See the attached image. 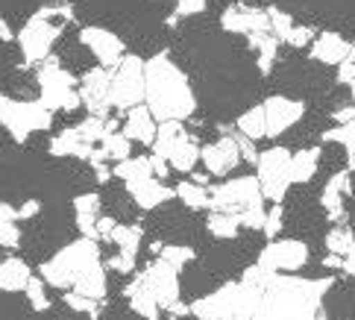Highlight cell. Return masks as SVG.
I'll list each match as a JSON object with an SVG mask.
<instances>
[{
  "label": "cell",
  "instance_id": "6da1fadb",
  "mask_svg": "<svg viewBox=\"0 0 355 320\" xmlns=\"http://www.w3.org/2000/svg\"><path fill=\"white\" fill-rule=\"evenodd\" d=\"M42 279L47 285L62 288V291H77L83 297L92 300H106L109 291V276H106V262L100 253V241L92 238H77L56 250L53 259L42 264Z\"/></svg>",
  "mask_w": 355,
  "mask_h": 320
},
{
  "label": "cell",
  "instance_id": "5b68a950",
  "mask_svg": "<svg viewBox=\"0 0 355 320\" xmlns=\"http://www.w3.org/2000/svg\"><path fill=\"white\" fill-rule=\"evenodd\" d=\"M39 103L47 112H73L83 106L80 100V83L71 71L59 65L56 56L39 65Z\"/></svg>",
  "mask_w": 355,
  "mask_h": 320
},
{
  "label": "cell",
  "instance_id": "52a82bcc",
  "mask_svg": "<svg viewBox=\"0 0 355 320\" xmlns=\"http://www.w3.org/2000/svg\"><path fill=\"white\" fill-rule=\"evenodd\" d=\"M147 94V80H144V59L126 53L121 65L112 71V92H109V103L118 112H130L135 106L144 103Z\"/></svg>",
  "mask_w": 355,
  "mask_h": 320
},
{
  "label": "cell",
  "instance_id": "db71d44e",
  "mask_svg": "<svg viewBox=\"0 0 355 320\" xmlns=\"http://www.w3.org/2000/svg\"><path fill=\"white\" fill-rule=\"evenodd\" d=\"M344 320H352V317H344Z\"/></svg>",
  "mask_w": 355,
  "mask_h": 320
},
{
  "label": "cell",
  "instance_id": "d4e9b609",
  "mask_svg": "<svg viewBox=\"0 0 355 320\" xmlns=\"http://www.w3.org/2000/svg\"><path fill=\"white\" fill-rule=\"evenodd\" d=\"M33 276L35 273L30 271V264L24 259H18V255H6V259L0 262V291H3V294L27 291Z\"/></svg>",
  "mask_w": 355,
  "mask_h": 320
},
{
  "label": "cell",
  "instance_id": "d6a6232c",
  "mask_svg": "<svg viewBox=\"0 0 355 320\" xmlns=\"http://www.w3.org/2000/svg\"><path fill=\"white\" fill-rule=\"evenodd\" d=\"M103 150H106V156H109V162H123V159H130L132 156V142L126 138L121 130H115V133H109L106 135V142H103Z\"/></svg>",
  "mask_w": 355,
  "mask_h": 320
},
{
  "label": "cell",
  "instance_id": "816d5d0a",
  "mask_svg": "<svg viewBox=\"0 0 355 320\" xmlns=\"http://www.w3.org/2000/svg\"><path fill=\"white\" fill-rule=\"evenodd\" d=\"M344 273L355 276V247L349 250V255H347V259H344Z\"/></svg>",
  "mask_w": 355,
  "mask_h": 320
},
{
  "label": "cell",
  "instance_id": "f546056e",
  "mask_svg": "<svg viewBox=\"0 0 355 320\" xmlns=\"http://www.w3.org/2000/svg\"><path fill=\"white\" fill-rule=\"evenodd\" d=\"M176 197L182 200V206L188 209H211V194L206 185H197L194 179H185V183L176 185Z\"/></svg>",
  "mask_w": 355,
  "mask_h": 320
},
{
  "label": "cell",
  "instance_id": "cb8c5ba5",
  "mask_svg": "<svg viewBox=\"0 0 355 320\" xmlns=\"http://www.w3.org/2000/svg\"><path fill=\"white\" fill-rule=\"evenodd\" d=\"M123 297H126V303H130V309H132L138 317H144V320H159L162 305L156 303L153 291H150V288L144 285V279L138 276V273H135V279H132V283L126 285Z\"/></svg>",
  "mask_w": 355,
  "mask_h": 320
},
{
  "label": "cell",
  "instance_id": "7a4b0ae2",
  "mask_svg": "<svg viewBox=\"0 0 355 320\" xmlns=\"http://www.w3.org/2000/svg\"><path fill=\"white\" fill-rule=\"evenodd\" d=\"M332 285H335L332 276L309 279V276L273 273L252 320H329L323 309V297Z\"/></svg>",
  "mask_w": 355,
  "mask_h": 320
},
{
  "label": "cell",
  "instance_id": "d590c367",
  "mask_svg": "<svg viewBox=\"0 0 355 320\" xmlns=\"http://www.w3.org/2000/svg\"><path fill=\"white\" fill-rule=\"evenodd\" d=\"M44 285H47V283H44L42 276H33L30 285H27V291H24L35 312H47V309H50V297H47V288H44Z\"/></svg>",
  "mask_w": 355,
  "mask_h": 320
},
{
  "label": "cell",
  "instance_id": "f5cc1de1",
  "mask_svg": "<svg viewBox=\"0 0 355 320\" xmlns=\"http://www.w3.org/2000/svg\"><path fill=\"white\" fill-rule=\"evenodd\" d=\"M352 103H355V83H352Z\"/></svg>",
  "mask_w": 355,
  "mask_h": 320
},
{
  "label": "cell",
  "instance_id": "681fc988",
  "mask_svg": "<svg viewBox=\"0 0 355 320\" xmlns=\"http://www.w3.org/2000/svg\"><path fill=\"white\" fill-rule=\"evenodd\" d=\"M332 118H335V124H349V121H355V103L338 106V109L332 112Z\"/></svg>",
  "mask_w": 355,
  "mask_h": 320
},
{
  "label": "cell",
  "instance_id": "8fae6325",
  "mask_svg": "<svg viewBox=\"0 0 355 320\" xmlns=\"http://www.w3.org/2000/svg\"><path fill=\"white\" fill-rule=\"evenodd\" d=\"M311 259V250L306 241L297 238H282V241H270L268 247L259 253V267H264L268 273H294L302 271Z\"/></svg>",
  "mask_w": 355,
  "mask_h": 320
},
{
  "label": "cell",
  "instance_id": "f35d334b",
  "mask_svg": "<svg viewBox=\"0 0 355 320\" xmlns=\"http://www.w3.org/2000/svg\"><path fill=\"white\" fill-rule=\"evenodd\" d=\"M282 224H285V206H282V203H273V206L268 209V221H264L261 233L268 235L270 241H276V235L282 233Z\"/></svg>",
  "mask_w": 355,
  "mask_h": 320
},
{
  "label": "cell",
  "instance_id": "e575fe53",
  "mask_svg": "<svg viewBox=\"0 0 355 320\" xmlns=\"http://www.w3.org/2000/svg\"><path fill=\"white\" fill-rule=\"evenodd\" d=\"M323 142H335V144H340L352 156V153H355V121L332 126L329 133H323Z\"/></svg>",
  "mask_w": 355,
  "mask_h": 320
},
{
  "label": "cell",
  "instance_id": "d6986e66",
  "mask_svg": "<svg viewBox=\"0 0 355 320\" xmlns=\"http://www.w3.org/2000/svg\"><path fill=\"white\" fill-rule=\"evenodd\" d=\"M349 53H352V44L338 33H317V38L311 42V59L320 62V65L338 68Z\"/></svg>",
  "mask_w": 355,
  "mask_h": 320
},
{
  "label": "cell",
  "instance_id": "f1b7e54d",
  "mask_svg": "<svg viewBox=\"0 0 355 320\" xmlns=\"http://www.w3.org/2000/svg\"><path fill=\"white\" fill-rule=\"evenodd\" d=\"M235 126H238V133H244L247 138H252V142H259V138H268V118H264V103L247 109L238 118Z\"/></svg>",
  "mask_w": 355,
  "mask_h": 320
},
{
  "label": "cell",
  "instance_id": "603a6c76",
  "mask_svg": "<svg viewBox=\"0 0 355 320\" xmlns=\"http://www.w3.org/2000/svg\"><path fill=\"white\" fill-rule=\"evenodd\" d=\"M349 188H352L349 171H340V174H335L332 179H329L326 188H323V194H320L323 209H326V214L332 217L335 224L344 221V200H347V194H349Z\"/></svg>",
  "mask_w": 355,
  "mask_h": 320
},
{
  "label": "cell",
  "instance_id": "836d02e7",
  "mask_svg": "<svg viewBox=\"0 0 355 320\" xmlns=\"http://www.w3.org/2000/svg\"><path fill=\"white\" fill-rule=\"evenodd\" d=\"M159 259H164L168 264H173L176 271H182L185 264H191V262L197 259V250L188 247V244H164L162 253H159Z\"/></svg>",
  "mask_w": 355,
  "mask_h": 320
},
{
  "label": "cell",
  "instance_id": "484cf974",
  "mask_svg": "<svg viewBox=\"0 0 355 320\" xmlns=\"http://www.w3.org/2000/svg\"><path fill=\"white\" fill-rule=\"evenodd\" d=\"M109 241L118 247V253L130 255V259H135L138 250H141V241H144V229L138 224H118L115 229H112Z\"/></svg>",
  "mask_w": 355,
  "mask_h": 320
},
{
  "label": "cell",
  "instance_id": "7bdbcfd3",
  "mask_svg": "<svg viewBox=\"0 0 355 320\" xmlns=\"http://www.w3.org/2000/svg\"><path fill=\"white\" fill-rule=\"evenodd\" d=\"M232 135H235V142H238L241 159H244V162H252V165H259V156H261V153L256 150V142H252V138H247L244 133H232Z\"/></svg>",
  "mask_w": 355,
  "mask_h": 320
},
{
  "label": "cell",
  "instance_id": "8992f818",
  "mask_svg": "<svg viewBox=\"0 0 355 320\" xmlns=\"http://www.w3.org/2000/svg\"><path fill=\"white\" fill-rule=\"evenodd\" d=\"M0 126L18 142H27L33 133H47L53 126V112H47L39 100H15L0 94Z\"/></svg>",
  "mask_w": 355,
  "mask_h": 320
},
{
  "label": "cell",
  "instance_id": "8d00e7d4",
  "mask_svg": "<svg viewBox=\"0 0 355 320\" xmlns=\"http://www.w3.org/2000/svg\"><path fill=\"white\" fill-rule=\"evenodd\" d=\"M65 303L71 305L73 312H83V314H88V317H97L100 314V300H92V297H83V294H77V291H65Z\"/></svg>",
  "mask_w": 355,
  "mask_h": 320
},
{
  "label": "cell",
  "instance_id": "ba28073f",
  "mask_svg": "<svg viewBox=\"0 0 355 320\" xmlns=\"http://www.w3.org/2000/svg\"><path fill=\"white\" fill-rule=\"evenodd\" d=\"M211 194V212H226V214H244L252 206H264V194L259 185V176H235L218 183L209 188Z\"/></svg>",
  "mask_w": 355,
  "mask_h": 320
},
{
  "label": "cell",
  "instance_id": "4fadbf2b",
  "mask_svg": "<svg viewBox=\"0 0 355 320\" xmlns=\"http://www.w3.org/2000/svg\"><path fill=\"white\" fill-rule=\"evenodd\" d=\"M80 42L92 50V56L97 59V65L100 68H109V71H115L123 56H126V44H123V38L118 33H112L106 27H97V24H92V27H83L80 30Z\"/></svg>",
  "mask_w": 355,
  "mask_h": 320
},
{
  "label": "cell",
  "instance_id": "4dcf8cb0",
  "mask_svg": "<svg viewBox=\"0 0 355 320\" xmlns=\"http://www.w3.org/2000/svg\"><path fill=\"white\" fill-rule=\"evenodd\" d=\"M206 229L214 235V238H220V241H230V238H235L241 229V217L238 214H226V212H211L209 214V224H206Z\"/></svg>",
  "mask_w": 355,
  "mask_h": 320
},
{
  "label": "cell",
  "instance_id": "277c9868",
  "mask_svg": "<svg viewBox=\"0 0 355 320\" xmlns=\"http://www.w3.org/2000/svg\"><path fill=\"white\" fill-rule=\"evenodd\" d=\"M270 279L273 273L252 264L238 283H226L218 291L197 297L191 303V314L197 320H252Z\"/></svg>",
  "mask_w": 355,
  "mask_h": 320
},
{
  "label": "cell",
  "instance_id": "4316f807",
  "mask_svg": "<svg viewBox=\"0 0 355 320\" xmlns=\"http://www.w3.org/2000/svg\"><path fill=\"white\" fill-rule=\"evenodd\" d=\"M247 42L259 53V71L268 76L273 71V62L279 53V38L273 33H252V35H247Z\"/></svg>",
  "mask_w": 355,
  "mask_h": 320
},
{
  "label": "cell",
  "instance_id": "9a60e30c",
  "mask_svg": "<svg viewBox=\"0 0 355 320\" xmlns=\"http://www.w3.org/2000/svg\"><path fill=\"white\" fill-rule=\"evenodd\" d=\"M220 27L235 35H252V33H270V12L247 3H232L223 9Z\"/></svg>",
  "mask_w": 355,
  "mask_h": 320
},
{
  "label": "cell",
  "instance_id": "ffe728a7",
  "mask_svg": "<svg viewBox=\"0 0 355 320\" xmlns=\"http://www.w3.org/2000/svg\"><path fill=\"white\" fill-rule=\"evenodd\" d=\"M100 194L97 191H88V194H80L73 200V221H77V229L83 233V238L100 241L97 235V221H100Z\"/></svg>",
  "mask_w": 355,
  "mask_h": 320
},
{
  "label": "cell",
  "instance_id": "f907efd6",
  "mask_svg": "<svg viewBox=\"0 0 355 320\" xmlns=\"http://www.w3.org/2000/svg\"><path fill=\"white\" fill-rule=\"evenodd\" d=\"M15 33H12V27L6 24V18H0V42H15Z\"/></svg>",
  "mask_w": 355,
  "mask_h": 320
},
{
  "label": "cell",
  "instance_id": "2e32d148",
  "mask_svg": "<svg viewBox=\"0 0 355 320\" xmlns=\"http://www.w3.org/2000/svg\"><path fill=\"white\" fill-rule=\"evenodd\" d=\"M306 115V103L302 100H291L285 94H276L264 100V118H268V138L285 135L291 126L302 121Z\"/></svg>",
  "mask_w": 355,
  "mask_h": 320
},
{
  "label": "cell",
  "instance_id": "83f0119b",
  "mask_svg": "<svg viewBox=\"0 0 355 320\" xmlns=\"http://www.w3.org/2000/svg\"><path fill=\"white\" fill-rule=\"evenodd\" d=\"M317 165H320V150L317 147H306L294 153V159H291V176H294V183H309L317 174Z\"/></svg>",
  "mask_w": 355,
  "mask_h": 320
},
{
  "label": "cell",
  "instance_id": "bcb514c9",
  "mask_svg": "<svg viewBox=\"0 0 355 320\" xmlns=\"http://www.w3.org/2000/svg\"><path fill=\"white\" fill-rule=\"evenodd\" d=\"M338 83H347V85L355 83V47H352V53L338 65Z\"/></svg>",
  "mask_w": 355,
  "mask_h": 320
},
{
  "label": "cell",
  "instance_id": "9c48e42d",
  "mask_svg": "<svg viewBox=\"0 0 355 320\" xmlns=\"http://www.w3.org/2000/svg\"><path fill=\"white\" fill-rule=\"evenodd\" d=\"M291 159L294 153L288 147H270L259 156L256 165V176H259V185H261V194L268 203H282L285 194L294 185V176H291Z\"/></svg>",
  "mask_w": 355,
  "mask_h": 320
},
{
  "label": "cell",
  "instance_id": "74e56055",
  "mask_svg": "<svg viewBox=\"0 0 355 320\" xmlns=\"http://www.w3.org/2000/svg\"><path fill=\"white\" fill-rule=\"evenodd\" d=\"M270 12V33L279 38V42H288V35L291 30H294V21H291L288 12L282 9H268Z\"/></svg>",
  "mask_w": 355,
  "mask_h": 320
},
{
  "label": "cell",
  "instance_id": "1f68e13d",
  "mask_svg": "<svg viewBox=\"0 0 355 320\" xmlns=\"http://www.w3.org/2000/svg\"><path fill=\"white\" fill-rule=\"evenodd\" d=\"M355 247V235H352V229L347 224H338L332 226L326 233V250L332 253V255H340V259H347L349 250Z\"/></svg>",
  "mask_w": 355,
  "mask_h": 320
},
{
  "label": "cell",
  "instance_id": "7c38bea8",
  "mask_svg": "<svg viewBox=\"0 0 355 320\" xmlns=\"http://www.w3.org/2000/svg\"><path fill=\"white\" fill-rule=\"evenodd\" d=\"M144 279V285L153 291L156 303L162 305V312H171L176 303H182V285H180V271H176L173 264H168L164 259H156L150 262L141 273H138Z\"/></svg>",
  "mask_w": 355,
  "mask_h": 320
},
{
  "label": "cell",
  "instance_id": "b9f144b4",
  "mask_svg": "<svg viewBox=\"0 0 355 320\" xmlns=\"http://www.w3.org/2000/svg\"><path fill=\"white\" fill-rule=\"evenodd\" d=\"M264 221H268V209L264 206H252L241 214V226L244 229H264Z\"/></svg>",
  "mask_w": 355,
  "mask_h": 320
},
{
  "label": "cell",
  "instance_id": "ee69618b",
  "mask_svg": "<svg viewBox=\"0 0 355 320\" xmlns=\"http://www.w3.org/2000/svg\"><path fill=\"white\" fill-rule=\"evenodd\" d=\"M173 6H176V15H200V12H206L209 6V0H173Z\"/></svg>",
  "mask_w": 355,
  "mask_h": 320
},
{
  "label": "cell",
  "instance_id": "c3c4849f",
  "mask_svg": "<svg viewBox=\"0 0 355 320\" xmlns=\"http://www.w3.org/2000/svg\"><path fill=\"white\" fill-rule=\"evenodd\" d=\"M118 226V221L115 217H100L97 221V235H100V241H109V235H112V229Z\"/></svg>",
  "mask_w": 355,
  "mask_h": 320
},
{
  "label": "cell",
  "instance_id": "44dd1931",
  "mask_svg": "<svg viewBox=\"0 0 355 320\" xmlns=\"http://www.w3.org/2000/svg\"><path fill=\"white\" fill-rule=\"evenodd\" d=\"M130 191V197L135 200V206L138 209H144V212H150V209H159V206H164L171 197H176V188H168L162 183V179H144V183H138V185H130L126 188Z\"/></svg>",
  "mask_w": 355,
  "mask_h": 320
},
{
  "label": "cell",
  "instance_id": "3957f363",
  "mask_svg": "<svg viewBox=\"0 0 355 320\" xmlns=\"http://www.w3.org/2000/svg\"><path fill=\"white\" fill-rule=\"evenodd\" d=\"M144 80H147V94L144 106L153 112L156 124L168 121H188L197 112V94L182 68L168 56L156 53L153 59L144 62Z\"/></svg>",
  "mask_w": 355,
  "mask_h": 320
},
{
  "label": "cell",
  "instance_id": "ab89813d",
  "mask_svg": "<svg viewBox=\"0 0 355 320\" xmlns=\"http://www.w3.org/2000/svg\"><path fill=\"white\" fill-rule=\"evenodd\" d=\"M18 244H21V226H15V221H0V247L18 250Z\"/></svg>",
  "mask_w": 355,
  "mask_h": 320
},
{
  "label": "cell",
  "instance_id": "30bf717a",
  "mask_svg": "<svg viewBox=\"0 0 355 320\" xmlns=\"http://www.w3.org/2000/svg\"><path fill=\"white\" fill-rule=\"evenodd\" d=\"M56 38H59V27L50 24V18L39 15V12L30 15L18 33V47H21L24 62H27V65H42V62H47L50 53H53Z\"/></svg>",
  "mask_w": 355,
  "mask_h": 320
},
{
  "label": "cell",
  "instance_id": "ac0fdd59",
  "mask_svg": "<svg viewBox=\"0 0 355 320\" xmlns=\"http://www.w3.org/2000/svg\"><path fill=\"white\" fill-rule=\"evenodd\" d=\"M121 133L130 138V142H138V144L153 147L156 133H159V124H156V118H153V112H150V109L141 103V106H135V109H130V112L123 115Z\"/></svg>",
  "mask_w": 355,
  "mask_h": 320
},
{
  "label": "cell",
  "instance_id": "7dc6e473",
  "mask_svg": "<svg viewBox=\"0 0 355 320\" xmlns=\"http://www.w3.org/2000/svg\"><path fill=\"white\" fill-rule=\"evenodd\" d=\"M42 212V200H24L18 206V217L21 221H30V217H35Z\"/></svg>",
  "mask_w": 355,
  "mask_h": 320
},
{
  "label": "cell",
  "instance_id": "e0dca14e",
  "mask_svg": "<svg viewBox=\"0 0 355 320\" xmlns=\"http://www.w3.org/2000/svg\"><path fill=\"white\" fill-rule=\"evenodd\" d=\"M200 162L206 165V171L211 176H230V171L238 168V162H244L241 159V150H238V142H235V135H220L218 142H211L200 150Z\"/></svg>",
  "mask_w": 355,
  "mask_h": 320
},
{
  "label": "cell",
  "instance_id": "f6af8a7d",
  "mask_svg": "<svg viewBox=\"0 0 355 320\" xmlns=\"http://www.w3.org/2000/svg\"><path fill=\"white\" fill-rule=\"evenodd\" d=\"M106 271H115V273H132L135 271V259H130V255H112V259L106 262Z\"/></svg>",
  "mask_w": 355,
  "mask_h": 320
},
{
  "label": "cell",
  "instance_id": "5bb4252c",
  "mask_svg": "<svg viewBox=\"0 0 355 320\" xmlns=\"http://www.w3.org/2000/svg\"><path fill=\"white\" fill-rule=\"evenodd\" d=\"M109 92H112V71L109 68H92L83 74L80 80V100L88 109V115H97V118H109Z\"/></svg>",
  "mask_w": 355,
  "mask_h": 320
},
{
  "label": "cell",
  "instance_id": "7402d4cb",
  "mask_svg": "<svg viewBox=\"0 0 355 320\" xmlns=\"http://www.w3.org/2000/svg\"><path fill=\"white\" fill-rule=\"evenodd\" d=\"M200 144H197V138L191 133H185L180 130V135L173 138V147L168 153V165L173 171H180V174H194L197 168V162H200Z\"/></svg>",
  "mask_w": 355,
  "mask_h": 320
},
{
  "label": "cell",
  "instance_id": "60d3db41",
  "mask_svg": "<svg viewBox=\"0 0 355 320\" xmlns=\"http://www.w3.org/2000/svg\"><path fill=\"white\" fill-rule=\"evenodd\" d=\"M314 38H317V33L311 27H306V24H300V27H297V24H294V30H291L285 44H291V47H311Z\"/></svg>",
  "mask_w": 355,
  "mask_h": 320
}]
</instances>
